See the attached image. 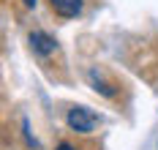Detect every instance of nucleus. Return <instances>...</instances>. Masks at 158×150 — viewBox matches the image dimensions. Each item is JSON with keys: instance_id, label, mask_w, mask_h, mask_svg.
Listing matches in <instances>:
<instances>
[{"instance_id": "f257e3e1", "label": "nucleus", "mask_w": 158, "mask_h": 150, "mask_svg": "<svg viewBox=\"0 0 158 150\" xmlns=\"http://www.w3.org/2000/svg\"><path fill=\"white\" fill-rule=\"evenodd\" d=\"M65 120H68V128L77 131V134H90L95 128V123H98V117H95L87 106H74Z\"/></svg>"}, {"instance_id": "20e7f679", "label": "nucleus", "mask_w": 158, "mask_h": 150, "mask_svg": "<svg viewBox=\"0 0 158 150\" xmlns=\"http://www.w3.org/2000/svg\"><path fill=\"white\" fill-rule=\"evenodd\" d=\"M87 82L93 85V90H95V93H101V96H106V98H112V96H114V85L106 82L101 71H95V68H93V71L87 74Z\"/></svg>"}, {"instance_id": "39448f33", "label": "nucleus", "mask_w": 158, "mask_h": 150, "mask_svg": "<svg viewBox=\"0 0 158 150\" xmlns=\"http://www.w3.org/2000/svg\"><path fill=\"white\" fill-rule=\"evenodd\" d=\"M55 150H79V148H77V145H71V142H60Z\"/></svg>"}, {"instance_id": "7ed1b4c3", "label": "nucleus", "mask_w": 158, "mask_h": 150, "mask_svg": "<svg viewBox=\"0 0 158 150\" xmlns=\"http://www.w3.org/2000/svg\"><path fill=\"white\" fill-rule=\"evenodd\" d=\"M49 3H52V8H55L60 17H65V19L82 14V0H49Z\"/></svg>"}, {"instance_id": "423d86ee", "label": "nucleus", "mask_w": 158, "mask_h": 150, "mask_svg": "<svg viewBox=\"0 0 158 150\" xmlns=\"http://www.w3.org/2000/svg\"><path fill=\"white\" fill-rule=\"evenodd\" d=\"M22 3H25L27 8H33V6H35V0H22Z\"/></svg>"}, {"instance_id": "f03ea898", "label": "nucleus", "mask_w": 158, "mask_h": 150, "mask_svg": "<svg viewBox=\"0 0 158 150\" xmlns=\"http://www.w3.org/2000/svg\"><path fill=\"white\" fill-rule=\"evenodd\" d=\"M27 41H30L33 52H35V55H41V57H47V55H52V52L57 49L55 38H52V35H47V33H41V30H33Z\"/></svg>"}]
</instances>
